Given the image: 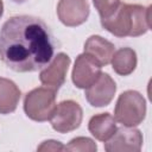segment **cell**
<instances>
[{
    "mask_svg": "<svg viewBox=\"0 0 152 152\" xmlns=\"http://www.w3.org/2000/svg\"><path fill=\"white\" fill-rule=\"evenodd\" d=\"M37 151H64V145L58 140H45L38 147Z\"/></svg>",
    "mask_w": 152,
    "mask_h": 152,
    "instance_id": "17",
    "label": "cell"
},
{
    "mask_svg": "<svg viewBox=\"0 0 152 152\" xmlns=\"http://www.w3.org/2000/svg\"><path fill=\"white\" fill-rule=\"evenodd\" d=\"M97 150L96 142L88 137H76L64 146V151H80V152H95Z\"/></svg>",
    "mask_w": 152,
    "mask_h": 152,
    "instance_id": "15",
    "label": "cell"
},
{
    "mask_svg": "<svg viewBox=\"0 0 152 152\" xmlns=\"http://www.w3.org/2000/svg\"><path fill=\"white\" fill-rule=\"evenodd\" d=\"M95 8L100 15V19H107L114 14L120 6V0H93Z\"/></svg>",
    "mask_w": 152,
    "mask_h": 152,
    "instance_id": "16",
    "label": "cell"
},
{
    "mask_svg": "<svg viewBox=\"0 0 152 152\" xmlns=\"http://www.w3.org/2000/svg\"><path fill=\"white\" fill-rule=\"evenodd\" d=\"M70 63H71V59L66 53H64V52L57 53L42 69V71L39 74L40 83L44 87H46L53 91H57L65 82Z\"/></svg>",
    "mask_w": 152,
    "mask_h": 152,
    "instance_id": "7",
    "label": "cell"
},
{
    "mask_svg": "<svg viewBox=\"0 0 152 152\" xmlns=\"http://www.w3.org/2000/svg\"><path fill=\"white\" fill-rule=\"evenodd\" d=\"M84 53L93 57L101 66L108 65L115 51V46L101 36H90L84 43Z\"/></svg>",
    "mask_w": 152,
    "mask_h": 152,
    "instance_id": "11",
    "label": "cell"
},
{
    "mask_svg": "<svg viewBox=\"0 0 152 152\" xmlns=\"http://www.w3.org/2000/svg\"><path fill=\"white\" fill-rule=\"evenodd\" d=\"M101 25L118 38L142 36L151 27V6L120 4L113 15L101 19Z\"/></svg>",
    "mask_w": 152,
    "mask_h": 152,
    "instance_id": "2",
    "label": "cell"
},
{
    "mask_svg": "<svg viewBox=\"0 0 152 152\" xmlns=\"http://www.w3.org/2000/svg\"><path fill=\"white\" fill-rule=\"evenodd\" d=\"M56 106V91L46 87H38L30 90L24 99V112L26 116L37 122L50 120Z\"/></svg>",
    "mask_w": 152,
    "mask_h": 152,
    "instance_id": "4",
    "label": "cell"
},
{
    "mask_svg": "<svg viewBox=\"0 0 152 152\" xmlns=\"http://www.w3.org/2000/svg\"><path fill=\"white\" fill-rule=\"evenodd\" d=\"M146 116V100L137 90H126L118 97L114 119L127 127L140 125Z\"/></svg>",
    "mask_w": 152,
    "mask_h": 152,
    "instance_id": "3",
    "label": "cell"
},
{
    "mask_svg": "<svg viewBox=\"0 0 152 152\" xmlns=\"http://www.w3.org/2000/svg\"><path fill=\"white\" fill-rule=\"evenodd\" d=\"M110 63L113 70L118 75L128 76L137 68V63H138L137 52L131 48H121L114 51Z\"/></svg>",
    "mask_w": 152,
    "mask_h": 152,
    "instance_id": "14",
    "label": "cell"
},
{
    "mask_svg": "<svg viewBox=\"0 0 152 152\" xmlns=\"http://www.w3.org/2000/svg\"><path fill=\"white\" fill-rule=\"evenodd\" d=\"M12 1H14V2H17V4H24V2H26L27 0H12Z\"/></svg>",
    "mask_w": 152,
    "mask_h": 152,
    "instance_id": "19",
    "label": "cell"
},
{
    "mask_svg": "<svg viewBox=\"0 0 152 152\" xmlns=\"http://www.w3.org/2000/svg\"><path fill=\"white\" fill-rule=\"evenodd\" d=\"M90 13L88 0H59L57 15L59 21L68 27H76L87 21Z\"/></svg>",
    "mask_w": 152,
    "mask_h": 152,
    "instance_id": "10",
    "label": "cell"
},
{
    "mask_svg": "<svg viewBox=\"0 0 152 152\" xmlns=\"http://www.w3.org/2000/svg\"><path fill=\"white\" fill-rule=\"evenodd\" d=\"M101 65L89 55L80 53L76 57L72 71L71 80L75 87L80 89H86L91 86L101 75Z\"/></svg>",
    "mask_w": 152,
    "mask_h": 152,
    "instance_id": "8",
    "label": "cell"
},
{
    "mask_svg": "<svg viewBox=\"0 0 152 152\" xmlns=\"http://www.w3.org/2000/svg\"><path fill=\"white\" fill-rule=\"evenodd\" d=\"M116 128V120L110 113L107 112L93 115L88 122V129L90 134L95 139L103 142L113 135Z\"/></svg>",
    "mask_w": 152,
    "mask_h": 152,
    "instance_id": "12",
    "label": "cell"
},
{
    "mask_svg": "<svg viewBox=\"0 0 152 152\" xmlns=\"http://www.w3.org/2000/svg\"><path fill=\"white\" fill-rule=\"evenodd\" d=\"M142 142V133L138 128L122 126L104 141V150L107 152H139Z\"/></svg>",
    "mask_w": 152,
    "mask_h": 152,
    "instance_id": "6",
    "label": "cell"
},
{
    "mask_svg": "<svg viewBox=\"0 0 152 152\" xmlns=\"http://www.w3.org/2000/svg\"><path fill=\"white\" fill-rule=\"evenodd\" d=\"M83 119V110L81 106L74 100H64L59 102L51 118V127L58 133H69L81 126Z\"/></svg>",
    "mask_w": 152,
    "mask_h": 152,
    "instance_id": "5",
    "label": "cell"
},
{
    "mask_svg": "<svg viewBox=\"0 0 152 152\" xmlns=\"http://www.w3.org/2000/svg\"><path fill=\"white\" fill-rule=\"evenodd\" d=\"M20 95V89L12 80L0 77V114L13 113L19 104Z\"/></svg>",
    "mask_w": 152,
    "mask_h": 152,
    "instance_id": "13",
    "label": "cell"
},
{
    "mask_svg": "<svg viewBox=\"0 0 152 152\" xmlns=\"http://www.w3.org/2000/svg\"><path fill=\"white\" fill-rule=\"evenodd\" d=\"M116 93V83L106 72H101L99 78L88 88L84 89V96L88 103L93 107L108 106Z\"/></svg>",
    "mask_w": 152,
    "mask_h": 152,
    "instance_id": "9",
    "label": "cell"
},
{
    "mask_svg": "<svg viewBox=\"0 0 152 152\" xmlns=\"http://www.w3.org/2000/svg\"><path fill=\"white\" fill-rule=\"evenodd\" d=\"M2 13H4V2L2 0H0V18L2 17Z\"/></svg>",
    "mask_w": 152,
    "mask_h": 152,
    "instance_id": "18",
    "label": "cell"
},
{
    "mask_svg": "<svg viewBox=\"0 0 152 152\" xmlns=\"http://www.w3.org/2000/svg\"><path fill=\"white\" fill-rule=\"evenodd\" d=\"M53 53V36L37 17L14 15L0 28V59L13 71H38L52 59Z\"/></svg>",
    "mask_w": 152,
    "mask_h": 152,
    "instance_id": "1",
    "label": "cell"
}]
</instances>
